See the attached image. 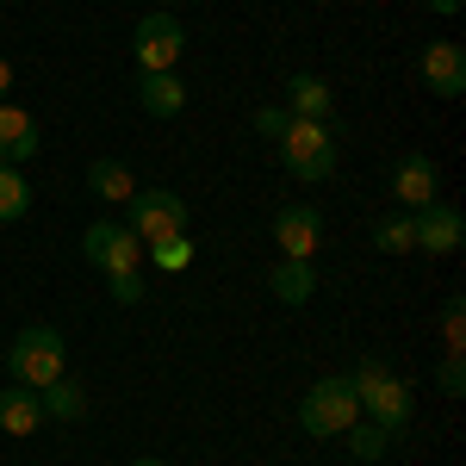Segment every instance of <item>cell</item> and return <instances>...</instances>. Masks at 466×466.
<instances>
[{"instance_id":"6da1fadb","label":"cell","mask_w":466,"mask_h":466,"mask_svg":"<svg viewBox=\"0 0 466 466\" xmlns=\"http://www.w3.org/2000/svg\"><path fill=\"white\" fill-rule=\"evenodd\" d=\"M349 380H355V398H360V417H367V423H380L386 435H404V430H410V417H417V398H410V386L398 380L392 367H380V360H360Z\"/></svg>"},{"instance_id":"7a4b0ae2","label":"cell","mask_w":466,"mask_h":466,"mask_svg":"<svg viewBox=\"0 0 466 466\" xmlns=\"http://www.w3.org/2000/svg\"><path fill=\"white\" fill-rule=\"evenodd\" d=\"M6 373H13V386H32V392H44L50 380H63V373H69L63 329H50V323L19 329V336H13V349H6Z\"/></svg>"},{"instance_id":"3957f363","label":"cell","mask_w":466,"mask_h":466,"mask_svg":"<svg viewBox=\"0 0 466 466\" xmlns=\"http://www.w3.org/2000/svg\"><path fill=\"white\" fill-rule=\"evenodd\" d=\"M274 144H280V162H287L292 180L318 187V180L336 175V137H329V118H287V131H280Z\"/></svg>"},{"instance_id":"277c9868","label":"cell","mask_w":466,"mask_h":466,"mask_svg":"<svg viewBox=\"0 0 466 466\" xmlns=\"http://www.w3.org/2000/svg\"><path fill=\"white\" fill-rule=\"evenodd\" d=\"M360 423V398H355V380L349 373H329V380H318L311 392L299 398V430L305 435H349Z\"/></svg>"},{"instance_id":"5b68a950","label":"cell","mask_w":466,"mask_h":466,"mask_svg":"<svg viewBox=\"0 0 466 466\" xmlns=\"http://www.w3.org/2000/svg\"><path fill=\"white\" fill-rule=\"evenodd\" d=\"M131 237L144 243V249H156V243H168V237H187V199L180 193H162V187H137L131 199Z\"/></svg>"},{"instance_id":"8992f818","label":"cell","mask_w":466,"mask_h":466,"mask_svg":"<svg viewBox=\"0 0 466 466\" xmlns=\"http://www.w3.org/2000/svg\"><path fill=\"white\" fill-rule=\"evenodd\" d=\"M180 50H187V32H180L175 13H149L137 37H131V63L137 75H162V69H180Z\"/></svg>"},{"instance_id":"52a82bcc","label":"cell","mask_w":466,"mask_h":466,"mask_svg":"<svg viewBox=\"0 0 466 466\" xmlns=\"http://www.w3.org/2000/svg\"><path fill=\"white\" fill-rule=\"evenodd\" d=\"M81 255L100 268V274H137V255H144V243L125 230V224H112V218H100V224H87L81 230Z\"/></svg>"},{"instance_id":"ba28073f","label":"cell","mask_w":466,"mask_h":466,"mask_svg":"<svg viewBox=\"0 0 466 466\" xmlns=\"http://www.w3.org/2000/svg\"><path fill=\"white\" fill-rule=\"evenodd\" d=\"M417 75H423V87H430L435 100H461L466 94V50L454 37H441V44H430L417 56Z\"/></svg>"},{"instance_id":"9c48e42d","label":"cell","mask_w":466,"mask_h":466,"mask_svg":"<svg viewBox=\"0 0 466 466\" xmlns=\"http://www.w3.org/2000/svg\"><path fill=\"white\" fill-rule=\"evenodd\" d=\"M274 243H280V255H292V261H311V255L323 249V212L318 206H280V212H274Z\"/></svg>"},{"instance_id":"30bf717a","label":"cell","mask_w":466,"mask_h":466,"mask_svg":"<svg viewBox=\"0 0 466 466\" xmlns=\"http://www.w3.org/2000/svg\"><path fill=\"white\" fill-rule=\"evenodd\" d=\"M392 193H398V206H404V212H423V206L441 199V168H435L423 149H410V156L392 168Z\"/></svg>"},{"instance_id":"8fae6325","label":"cell","mask_w":466,"mask_h":466,"mask_svg":"<svg viewBox=\"0 0 466 466\" xmlns=\"http://www.w3.org/2000/svg\"><path fill=\"white\" fill-rule=\"evenodd\" d=\"M410 224H417V249L423 255H454L466 237V218L454 212V206H423V212H410Z\"/></svg>"},{"instance_id":"7c38bea8","label":"cell","mask_w":466,"mask_h":466,"mask_svg":"<svg viewBox=\"0 0 466 466\" xmlns=\"http://www.w3.org/2000/svg\"><path fill=\"white\" fill-rule=\"evenodd\" d=\"M32 156H37V118L6 100V106H0V162L19 168V162H32Z\"/></svg>"},{"instance_id":"4fadbf2b","label":"cell","mask_w":466,"mask_h":466,"mask_svg":"<svg viewBox=\"0 0 466 466\" xmlns=\"http://www.w3.org/2000/svg\"><path fill=\"white\" fill-rule=\"evenodd\" d=\"M137 106H144L149 118H175V112L187 106V87H180V75H175V69L137 75Z\"/></svg>"},{"instance_id":"5bb4252c","label":"cell","mask_w":466,"mask_h":466,"mask_svg":"<svg viewBox=\"0 0 466 466\" xmlns=\"http://www.w3.org/2000/svg\"><path fill=\"white\" fill-rule=\"evenodd\" d=\"M0 430L6 435H37L44 430V404H37L32 386H6V392H0Z\"/></svg>"},{"instance_id":"9a60e30c","label":"cell","mask_w":466,"mask_h":466,"mask_svg":"<svg viewBox=\"0 0 466 466\" xmlns=\"http://www.w3.org/2000/svg\"><path fill=\"white\" fill-rule=\"evenodd\" d=\"M268 287H274V299H280V305H305V299L318 292V268H311V261L280 255V261H274V274H268Z\"/></svg>"},{"instance_id":"2e32d148","label":"cell","mask_w":466,"mask_h":466,"mask_svg":"<svg viewBox=\"0 0 466 466\" xmlns=\"http://www.w3.org/2000/svg\"><path fill=\"white\" fill-rule=\"evenodd\" d=\"M329 106H336V94H329L323 75H292L287 81V112L292 118H329Z\"/></svg>"},{"instance_id":"e0dca14e","label":"cell","mask_w":466,"mask_h":466,"mask_svg":"<svg viewBox=\"0 0 466 466\" xmlns=\"http://www.w3.org/2000/svg\"><path fill=\"white\" fill-rule=\"evenodd\" d=\"M37 404H44V417H56V423H81V417H87V392L75 386L69 373H63V380H50V386L37 392Z\"/></svg>"},{"instance_id":"ac0fdd59","label":"cell","mask_w":466,"mask_h":466,"mask_svg":"<svg viewBox=\"0 0 466 466\" xmlns=\"http://www.w3.org/2000/svg\"><path fill=\"white\" fill-rule=\"evenodd\" d=\"M25 212H32V180L13 162H0V224H19Z\"/></svg>"},{"instance_id":"d6986e66","label":"cell","mask_w":466,"mask_h":466,"mask_svg":"<svg viewBox=\"0 0 466 466\" xmlns=\"http://www.w3.org/2000/svg\"><path fill=\"white\" fill-rule=\"evenodd\" d=\"M373 249L380 255H410L417 249V224H410V212H386L380 224H373Z\"/></svg>"},{"instance_id":"ffe728a7","label":"cell","mask_w":466,"mask_h":466,"mask_svg":"<svg viewBox=\"0 0 466 466\" xmlns=\"http://www.w3.org/2000/svg\"><path fill=\"white\" fill-rule=\"evenodd\" d=\"M87 187H94L100 199H112V206H125V199L137 193V180H131L125 162H94V168H87Z\"/></svg>"},{"instance_id":"44dd1931","label":"cell","mask_w":466,"mask_h":466,"mask_svg":"<svg viewBox=\"0 0 466 466\" xmlns=\"http://www.w3.org/2000/svg\"><path fill=\"white\" fill-rule=\"evenodd\" d=\"M349 448H355V461H380V454L392 448V435L380 430V423H355V430H349Z\"/></svg>"},{"instance_id":"7402d4cb","label":"cell","mask_w":466,"mask_h":466,"mask_svg":"<svg viewBox=\"0 0 466 466\" xmlns=\"http://www.w3.org/2000/svg\"><path fill=\"white\" fill-rule=\"evenodd\" d=\"M441 342H448L454 355L466 349V299H461V292H454V299L441 305Z\"/></svg>"},{"instance_id":"603a6c76","label":"cell","mask_w":466,"mask_h":466,"mask_svg":"<svg viewBox=\"0 0 466 466\" xmlns=\"http://www.w3.org/2000/svg\"><path fill=\"white\" fill-rule=\"evenodd\" d=\"M149 261H156L162 274H180V268L193 261V243H187V237H168V243H156V249H149Z\"/></svg>"},{"instance_id":"cb8c5ba5","label":"cell","mask_w":466,"mask_h":466,"mask_svg":"<svg viewBox=\"0 0 466 466\" xmlns=\"http://www.w3.org/2000/svg\"><path fill=\"white\" fill-rule=\"evenodd\" d=\"M435 392H441V398H461L466 392V360L454 355V349H448V360L435 367Z\"/></svg>"},{"instance_id":"d4e9b609","label":"cell","mask_w":466,"mask_h":466,"mask_svg":"<svg viewBox=\"0 0 466 466\" xmlns=\"http://www.w3.org/2000/svg\"><path fill=\"white\" fill-rule=\"evenodd\" d=\"M287 118H292L287 106H261V112H255V131H261V137H280V131H287Z\"/></svg>"},{"instance_id":"484cf974","label":"cell","mask_w":466,"mask_h":466,"mask_svg":"<svg viewBox=\"0 0 466 466\" xmlns=\"http://www.w3.org/2000/svg\"><path fill=\"white\" fill-rule=\"evenodd\" d=\"M112 299L118 305H137L144 299V274H112Z\"/></svg>"},{"instance_id":"4316f807","label":"cell","mask_w":466,"mask_h":466,"mask_svg":"<svg viewBox=\"0 0 466 466\" xmlns=\"http://www.w3.org/2000/svg\"><path fill=\"white\" fill-rule=\"evenodd\" d=\"M423 6H430V13H441V19H454V13H461L466 0H423Z\"/></svg>"},{"instance_id":"83f0119b","label":"cell","mask_w":466,"mask_h":466,"mask_svg":"<svg viewBox=\"0 0 466 466\" xmlns=\"http://www.w3.org/2000/svg\"><path fill=\"white\" fill-rule=\"evenodd\" d=\"M6 94H13V63L0 56V106H6Z\"/></svg>"},{"instance_id":"f1b7e54d","label":"cell","mask_w":466,"mask_h":466,"mask_svg":"<svg viewBox=\"0 0 466 466\" xmlns=\"http://www.w3.org/2000/svg\"><path fill=\"white\" fill-rule=\"evenodd\" d=\"M131 466H162V461H131Z\"/></svg>"},{"instance_id":"f546056e","label":"cell","mask_w":466,"mask_h":466,"mask_svg":"<svg viewBox=\"0 0 466 466\" xmlns=\"http://www.w3.org/2000/svg\"><path fill=\"white\" fill-rule=\"evenodd\" d=\"M162 6H175V0H162Z\"/></svg>"}]
</instances>
